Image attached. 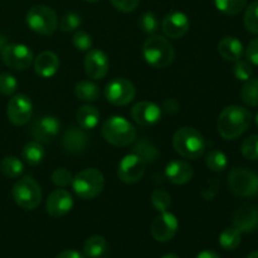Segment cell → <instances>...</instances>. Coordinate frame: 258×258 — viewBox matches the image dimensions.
I'll list each match as a JSON object with an SVG mask.
<instances>
[{
	"label": "cell",
	"instance_id": "obj_11",
	"mask_svg": "<svg viewBox=\"0 0 258 258\" xmlns=\"http://www.w3.org/2000/svg\"><path fill=\"white\" fill-rule=\"evenodd\" d=\"M145 170L146 163L134 153L123 156L117 165L118 179L125 184H135L140 181Z\"/></svg>",
	"mask_w": 258,
	"mask_h": 258
},
{
	"label": "cell",
	"instance_id": "obj_43",
	"mask_svg": "<svg viewBox=\"0 0 258 258\" xmlns=\"http://www.w3.org/2000/svg\"><path fill=\"white\" fill-rule=\"evenodd\" d=\"M219 185H221V183L217 179H212V180L207 181V184L203 186V189L201 191L202 197L206 201H213L217 197V194H218Z\"/></svg>",
	"mask_w": 258,
	"mask_h": 258
},
{
	"label": "cell",
	"instance_id": "obj_44",
	"mask_svg": "<svg viewBox=\"0 0 258 258\" xmlns=\"http://www.w3.org/2000/svg\"><path fill=\"white\" fill-rule=\"evenodd\" d=\"M111 4L122 13H131L139 7L140 0H110Z\"/></svg>",
	"mask_w": 258,
	"mask_h": 258
},
{
	"label": "cell",
	"instance_id": "obj_4",
	"mask_svg": "<svg viewBox=\"0 0 258 258\" xmlns=\"http://www.w3.org/2000/svg\"><path fill=\"white\" fill-rule=\"evenodd\" d=\"M103 139L113 146L131 145L136 141V128L122 116H112L103 122L101 128Z\"/></svg>",
	"mask_w": 258,
	"mask_h": 258
},
{
	"label": "cell",
	"instance_id": "obj_27",
	"mask_svg": "<svg viewBox=\"0 0 258 258\" xmlns=\"http://www.w3.org/2000/svg\"><path fill=\"white\" fill-rule=\"evenodd\" d=\"M75 95L85 102H95L100 98V87L91 81H81L76 85Z\"/></svg>",
	"mask_w": 258,
	"mask_h": 258
},
{
	"label": "cell",
	"instance_id": "obj_8",
	"mask_svg": "<svg viewBox=\"0 0 258 258\" xmlns=\"http://www.w3.org/2000/svg\"><path fill=\"white\" fill-rule=\"evenodd\" d=\"M228 185L232 193L248 198L258 194V175L244 168H236L229 173Z\"/></svg>",
	"mask_w": 258,
	"mask_h": 258
},
{
	"label": "cell",
	"instance_id": "obj_14",
	"mask_svg": "<svg viewBox=\"0 0 258 258\" xmlns=\"http://www.w3.org/2000/svg\"><path fill=\"white\" fill-rule=\"evenodd\" d=\"M60 130V122L54 116H42L32 126V136L40 144L54 141Z\"/></svg>",
	"mask_w": 258,
	"mask_h": 258
},
{
	"label": "cell",
	"instance_id": "obj_42",
	"mask_svg": "<svg viewBox=\"0 0 258 258\" xmlns=\"http://www.w3.org/2000/svg\"><path fill=\"white\" fill-rule=\"evenodd\" d=\"M72 174L71 171H68L64 168H58L53 171L52 174V181L54 183V185L60 186V188H64V186L70 185L72 183Z\"/></svg>",
	"mask_w": 258,
	"mask_h": 258
},
{
	"label": "cell",
	"instance_id": "obj_22",
	"mask_svg": "<svg viewBox=\"0 0 258 258\" xmlns=\"http://www.w3.org/2000/svg\"><path fill=\"white\" fill-rule=\"evenodd\" d=\"M34 72L43 78H50L59 70V58L54 52L44 50L33 60Z\"/></svg>",
	"mask_w": 258,
	"mask_h": 258
},
{
	"label": "cell",
	"instance_id": "obj_35",
	"mask_svg": "<svg viewBox=\"0 0 258 258\" xmlns=\"http://www.w3.org/2000/svg\"><path fill=\"white\" fill-rule=\"evenodd\" d=\"M159 25H160V23H159L158 17L153 12L144 13L140 17V19H139V27H140V29L149 35L155 34L159 29Z\"/></svg>",
	"mask_w": 258,
	"mask_h": 258
},
{
	"label": "cell",
	"instance_id": "obj_46",
	"mask_svg": "<svg viewBox=\"0 0 258 258\" xmlns=\"http://www.w3.org/2000/svg\"><path fill=\"white\" fill-rule=\"evenodd\" d=\"M161 110H164L169 115H174V113H176L180 110V103L175 98H168V100L164 101Z\"/></svg>",
	"mask_w": 258,
	"mask_h": 258
},
{
	"label": "cell",
	"instance_id": "obj_25",
	"mask_svg": "<svg viewBox=\"0 0 258 258\" xmlns=\"http://www.w3.org/2000/svg\"><path fill=\"white\" fill-rule=\"evenodd\" d=\"M133 153L136 154L138 156H140L146 164L148 163H154L156 159L160 156L158 148L151 143L149 139H140L139 141H136V144L133 148Z\"/></svg>",
	"mask_w": 258,
	"mask_h": 258
},
{
	"label": "cell",
	"instance_id": "obj_36",
	"mask_svg": "<svg viewBox=\"0 0 258 258\" xmlns=\"http://www.w3.org/2000/svg\"><path fill=\"white\" fill-rule=\"evenodd\" d=\"M151 204L154 208L158 212H166L171 204L170 194L168 191L163 190V189H156L153 194H151Z\"/></svg>",
	"mask_w": 258,
	"mask_h": 258
},
{
	"label": "cell",
	"instance_id": "obj_48",
	"mask_svg": "<svg viewBox=\"0 0 258 258\" xmlns=\"http://www.w3.org/2000/svg\"><path fill=\"white\" fill-rule=\"evenodd\" d=\"M196 258H221L214 251H202Z\"/></svg>",
	"mask_w": 258,
	"mask_h": 258
},
{
	"label": "cell",
	"instance_id": "obj_16",
	"mask_svg": "<svg viewBox=\"0 0 258 258\" xmlns=\"http://www.w3.org/2000/svg\"><path fill=\"white\" fill-rule=\"evenodd\" d=\"M189 28H190V22L183 12L169 13L161 22V29L164 34L170 39L183 38L188 33Z\"/></svg>",
	"mask_w": 258,
	"mask_h": 258
},
{
	"label": "cell",
	"instance_id": "obj_1",
	"mask_svg": "<svg viewBox=\"0 0 258 258\" xmlns=\"http://www.w3.org/2000/svg\"><path fill=\"white\" fill-rule=\"evenodd\" d=\"M252 123V113L242 106L223 108L218 117V133L224 140H234L243 135Z\"/></svg>",
	"mask_w": 258,
	"mask_h": 258
},
{
	"label": "cell",
	"instance_id": "obj_47",
	"mask_svg": "<svg viewBox=\"0 0 258 258\" xmlns=\"http://www.w3.org/2000/svg\"><path fill=\"white\" fill-rule=\"evenodd\" d=\"M55 258H86L85 254L80 253L78 251H75V249H67V251L60 252Z\"/></svg>",
	"mask_w": 258,
	"mask_h": 258
},
{
	"label": "cell",
	"instance_id": "obj_7",
	"mask_svg": "<svg viewBox=\"0 0 258 258\" xmlns=\"http://www.w3.org/2000/svg\"><path fill=\"white\" fill-rule=\"evenodd\" d=\"M27 24L33 32L42 35H49L57 30L58 18L54 10L47 5H34L27 13Z\"/></svg>",
	"mask_w": 258,
	"mask_h": 258
},
{
	"label": "cell",
	"instance_id": "obj_10",
	"mask_svg": "<svg viewBox=\"0 0 258 258\" xmlns=\"http://www.w3.org/2000/svg\"><path fill=\"white\" fill-rule=\"evenodd\" d=\"M136 88L131 81L126 78H115L106 85L105 97L115 106H126L134 101Z\"/></svg>",
	"mask_w": 258,
	"mask_h": 258
},
{
	"label": "cell",
	"instance_id": "obj_21",
	"mask_svg": "<svg viewBox=\"0 0 258 258\" xmlns=\"http://www.w3.org/2000/svg\"><path fill=\"white\" fill-rule=\"evenodd\" d=\"M233 226L241 233H251L258 228V208L254 206H243L234 213Z\"/></svg>",
	"mask_w": 258,
	"mask_h": 258
},
{
	"label": "cell",
	"instance_id": "obj_26",
	"mask_svg": "<svg viewBox=\"0 0 258 258\" xmlns=\"http://www.w3.org/2000/svg\"><path fill=\"white\" fill-rule=\"evenodd\" d=\"M23 159L27 161L29 165H38L42 163L45 158V149L43 144L38 143V141H30V143L25 144L22 151Z\"/></svg>",
	"mask_w": 258,
	"mask_h": 258
},
{
	"label": "cell",
	"instance_id": "obj_31",
	"mask_svg": "<svg viewBox=\"0 0 258 258\" xmlns=\"http://www.w3.org/2000/svg\"><path fill=\"white\" fill-rule=\"evenodd\" d=\"M241 98L251 107L258 106V78H249L241 90Z\"/></svg>",
	"mask_w": 258,
	"mask_h": 258
},
{
	"label": "cell",
	"instance_id": "obj_49",
	"mask_svg": "<svg viewBox=\"0 0 258 258\" xmlns=\"http://www.w3.org/2000/svg\"><path fill=\"white\" fill-rule=\"evenodd\" d=\"M7 44H9V43H8L7 37H4V35L0 34V50H2Z\"/></svg>",
	"mask_w": 258,
	"mask_h": 258
},
{
	"label": "cell",
	"instance_id": "obj_24",
	"mask_svg": "<svg viewBox=\"0 0 258 258\" xmlns=\"http://www.w3.org/2000/svg\"><path fill=\"white\" fill-rule=\"evenodd\" d=\"M76 120L83 130H93L100 122V112L95 106L85 105L78 108Z\"/></svg>",
	"mask_w": 258,
	"mask_h": 258
},
{
	"label": "cell",
	"instance_id": "obj_12",
	"mask_svg": "<svg viewBox=\"0 0 258 258\" xmlns=\"http://www.w3.org/2000/svg\"><path fill=\"white\" fill-rule=\"evenodd\" d=\"M7 115L10 122L15 126H24L29 122L33 115V103L30 98L23 93L13 96L8 102Z\"/></svg>",
	"mask_w": 258,
	"mask_h": 258
},
{
	"label": "cell",
	"instance_id": "obj_30",
	"mask_svg": "<svg viewBox=\"0 0 258 258\" xmlns=\"http://www.w3.org/2000/svg\"><path fill=\"white\" fill-rule=\"evenodd\" d=\"M0 171L8 179H15L22 175V173L24 171V165L15 156H5L0 161Z\"/></svg>",
	"mask_w": 258,
	"mask_h": 258
},
{
	"label": "cell",
	"instance_id": "obj_33",
	"mask_svg": "<svg viewBox=\"0 0 258 258\" xmlns=\"http://www.w3.org/2000/svg\"><path fill=\"white\" fill-rule=\"evenodd\" d=\"M247 0H214V5L226 15H237L244 9Z\"/></svg>",
	"mask_w": 258,
	"mask_h": 258
},
{
	"label": "cell",
	"instance_id": "obj_3",
	"mask_svg": "<svg viewBox=\"0 0 258 258\" xmlns=\"http://www.w3.org/2000/svg\"><path fill=\"white\" fill-rule=\"evenodd\" d=\"M173 146L181 158L196 160L204 154L207 143L204 136L194 127H181L174 134Z\"/></svg>",
	"mask_w": 258,
	"mask_h": 258
},
{
	"label": "cell",
	"instance_id": "obj_17",
	"mask_svg": "<svg viewBox=\"0 0 258 258\" xmlns=\"http://www.w3.org/2000/svg\"><path fill=\"white\" fill-rule=\"evenodd\" d=\"M73 208V197L64 189H57L48 197L45 203V211L50 217L59 218L66 216Z\"/></svg>",
	"mask_w": 258,
	"mask_h": 258
},
{
	"label": "cell",
	"instance_id": "obj_38",
	"mask_svg": "<svg viewBox=\"0 0 258 258\" xmlns=\"http://www.w3.org/2000/svg\"><path fill=\"white\" fill-rule=\"evenodd\" d=\"M233 73L234 77L238 81H248L249 78L252 77V73H253V68H252V64L248 62V60L238 59L234 62L233 66Z\"/></svg>",
	"mask_w": 258,
	"mask_h": 258
},
{
	"label": "cell",
	"instance_id": "obj_45",
	"mask_svg": "<svg viewBox=\"0 0 258 258\" xmlns=\"http://www.w3.org/2000/svg\"><path fill=\"white\" fill-rule=\"evenodd\" d=\"M246 58L251 64L258 66V37L252 39L247 45Z\"/></svg>",
	"mask_w": 258,
	"mask_h": 258
},
{
	"label": "cell",
	"instance_id": "obj_52",
	"mask_svg": "<svg viewBox=\"0 0 258 258\" xmlns=\"http://www.w3.org/2000/svg\"><path fill=\"white\" fill-rule=\"evenodd\" d=\"M85 2H88V3H96V2H98V0H85Z\"/></svg>",
	"mask_w": 258,
	"mask_h": 258
},
{
	"label": "cell",
	"instance_id": "obj_13",
	"mask_svg": "<svg viewBox=\"0 0 258 258\" xmlns=\"http://www.w3.org/2000/svg\"><path fill=\"white\" fill-rule=\"evenodd\" d=\"M178 218L170 212H161L153 221L150 227V233L155 241L165 243L171 241L178 232Z\"/></svg>",
	"mask_w": 258,
	"mask_h": 258
},
{
	"label": "cell",
	"instance_id": "obj_50",
	"mask_svg": "<svg viewBox=\"0 0 258 258\" xmlns=\"http://www.w3.org/2000/svg\"><path fill=\"white\" fill-rule=\"evenodd\" d=\"M247 258H258V251H254L252 252V253H249L248 256H247Z\"/></svg>",
	"mask_w": 258,
	"mask_h": 258
},
{
	"label": "cell",
	"instance_id": "obj_29",
	"mask_svg": "<svg viewBox=\"0 0 258 258\" xmlns=\"http://www.w3.org/2000/svg\"><path fill=\"white\" fill-rule=\"evenodd\" d=\"M242 241V233L236 227H229L226 228L219 234V244L226 251H234L238 248Z\"/></svg>",
	"mask_w": 258,
	"mask_h": 258
},
{
	"label": "cell",
	"instance_id": "obj_6",
	"mask_svg": "<svg viewBox=\"0 0 258 258\" xmlns=\"http://www.w3.org/2000/svg\"><path fill=\"white\" fill-rule=\"evenodd\" d=\"M12 196L20 208L33 211L42 202V189L32 176H24L13 185Z\"/></svg>",
	"mask_w": 258,
	"mask_h": 258
},
{
	"label": "cell",
	"instance_id": "obj_18",
	"mask_svg": "<svg viewBox=\"0 0 258 258\" xmlns=\"http://www.w3.org/2000/svg\"><path fill=\"white\" fill-rule=\"evenodd\" d=\"M161 108L150 101H141L131 108V117L140 126H153L161 118Z\"/></svg>",
	"mask_w": 258,
	"mask_h": 258
},
{
	"label": "cell",
	"instance_id": "obj_19",
	"mask_svg": "<svg viewBox=\"0 0 258 258\" xmlns=\"http://www.w3.org/2000/svg\"><path fill=\"white\" fill-rule=\"evenodd\" d=\"M165 176L171 184L184 185L193 179L194 169L188 161L173 160L166 165Z\"/></svg>",
	"mask_w": 258,
	"mask_h": 258
},
{
	"label": "cell",
	"instance_id": "obj_28",
	"mask_svg": "<svg viewBox=\"0 0 258 258\" xmlns=\"http://www.w3.org/2000/svg\"><path fill=\"white\" fill-rule=\"evenodd\" d=\"M107 251V242L102 236H92L85 242L83 254L88 258H100Z\"/></svg>",
	"mask_w": 258,
	"mask_h": 258
},
{
	"label": "cell",
	"instance_id": "obj_9",
	"mask_svg": "<svg viewBox=\"0 0 258 258\" xmlns=\"http://www.w3.org/2000/svg\"><path fill=\"white\" fill-rule=\"evenodd\" d=\"M0 55L5 66L17 71H24L34 60V55L25 44L9 43L0 50Z\"/></svg>",
	"mask_w": 258,
	"mask_h": 258
},
{
	"label": "cell",
	"instance_id": "obj_41",
	"mask_svg": "<svg viewBox=\"0 0 258 258\" xmlns=\"http://www.w3.org/2000/svg\"><path fill=\"white\" fill-rule=\"evenodd\" d=\"M72 43L76 49H78L80 52H88L92 48V38L88 33L83 32V30H78L75 33Z\"/></svg>",
	"mask_w": 258,
	"mask_h": 258
},
{
	"label": "cell",
	"instance_id": "obj_34",
	"mask_svg": "<svg viewBox=\"0 0 258 258\" xmlns=\"http://www.w3.org/2000/svg\"><path fill=\"white\" fill-rule=\"evenodd\" d=\"M243 23L251 34H258V0L249 4L244 12Z\"/></svg>",
	"mask_w": 258,
	"mask_h": 258
},
{
	"label": "cell",
	"instance_id": "obj_40",
	"mask_svg": "<svg viewBox=\"0 0 258 258\" xmlns=\"http://www.w3.org/2000/svg\"><path fill=\"white\" fill-rule=\"evenodd\" d=\"M18 82L10 73H0V93L4 96H12L17 91Z\"/></svg>",
	"mask_w": 258,
	"mask_h": 258
},
{
	"label": "cell",
	"instance_id": "obj_23",
	"mask_svg": "<svg viewBox=\"0 0 258 258\" xmlns=\"http://www.w3.org/2000/svg\"><path fill=\"white\" fill-rule=\"evenodd\" d=\"M218 52L226 60L236 62L243 55V45L236 37H224L218 43Z\"/></svg>",
	"mask_w": 258,
	"mask_h": 258
},
{
	"label": "cell",
	"instance_id": "obj_37",
	"mask_svg": "<svg viewBox=\"0 0 258 258\" xmlns=\"http://www.w3.org/2000/svg\"><path fill=\"white\" fill-rule=\"evenodd\" d=\"M81 24H82V19H81L80 15L77 13L70 12L66 13L62 17V19L59 22V28L62 32L72 33L76 32L81 27Z\"/></svg>",
	"mask_w": 258,
	"mask_h": 258
},
{
	"label": "cell",
	"instance_id": "obj_5",
	"mask_svg": "<svg viewBox=\"0 0 258 258\" xmlns=\"http://www.w3.org/2000/svg\"><path fill=\"white\" fill-rule=\"evenodd\" d=\"M73 191L78 198L83 201H90L101 194L105 186V178L100 170L95 168H88L80 171L72 179Z\"/></svg>",
	"mask_w": 258,
	"mask_h": 258
},
{
	"label": "cell",
	"instance_id": "obj_20",
	"mask_svg": "<svg viewBox=\"0 0 258 258\" xmlns=\"http://www.w3.org/2000/svg\"><path fill=\"white\" fill-rule=\"evenodd\" d=\"M88 145V136L82 127L71 126L64 133L62 139V146L67 153L78 155L86 150Z\"/></svg>",
	"mask_w": 258,
	"mask_h": 258
},
{
	"label": "cell",
	"instance_id": "obj_51",
	"mask_svg": "<svg viewBox=\"0 0 258 258\" xmlns=\"http://www.w3.org/2000/svg\"><path fill=\"white\" fill-rule=\"evenodd\" d=\"M161 258H179V257L174 253H166L165 256H163Z\"/></svg>",
	"mask_w": 258,
	"mask_h": 258
},
{
	"label": "cell",
	"instance_id": "obj_39",
	"mask_svg": "<svg viewBox=\"0 0 258 258\" xmlns=\"http://www.w3.org/2000/svg\"><path fill=\"white\" fill-rule=\"evenodd\" d=\"M242 155L247 160H258V135L249 136L242 144Z\"/></svg>",
	"mask_w": 258,
	"mask_h": 258
},
{
	"label": "cell",
	"instance_id": "obj_2",
	"mask_svg": "<svg viewBox=\"0 0 258 258\" xmlns=\"http://www.w3.org/2000/svg\"><path fill=\"white\" fill-rule=\"evenodd\" d=\"M143 55L149 66L163 70L173 63L175 52L171 43L165 37L154 34L144 43Z\"/></svg>",
	"mask_w": 258,
	"mask_h": 258
},
{
	"label": "cell",
	"instance_id": "obj_32",
	"mask_svg": "<svg viewBox=\"0 0 258 258\" xmlns=\"http://www.w3.org/2000/svg\"><path fill=\"white\" fill-rule=\"evenodd\" d=\"M206 165L212 171L219 173V171H223L227 168V165H228V159H227L226 154L222 153L221 150H212L207 154Z\"/></svg>",
	"mask_w": 258,
	"mask_h": 258
},
{
	"label": "cell",
	"instance_id": "obj_53",
	"mask_svg": "<svg viewBox=\"0 0 258 258\" xmlns=\"http://www.w3.org/2000/svg\"><path fill=\"white\" fill-rule=\"evenodd\" d=\"M256 125H257V127H258V113L256 115Z\"/></svg>",
	"mask_w": 258,
	"mask_h": 258
},
{
	"label": "cell",
	"instance_id": "obj_15",
	"mask_svg": "<svg viewBox=\"0 0 258 258\" xmlns=\"http://www.w3.org/2000/svg\"><path fill=\"white\" fill-rule=\"evenodd\" d=\"M110 68L108 57L101 49H90L85 57V72L92 80H102Z\"/></svg>",
	"mask_w": 258,
	"mask_h": 258
}]
</instances>
